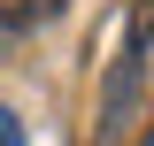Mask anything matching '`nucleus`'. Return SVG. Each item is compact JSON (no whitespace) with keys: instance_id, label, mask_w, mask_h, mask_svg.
<instances>
[{"instance_id":"obj_1","label":"nucleus","mask_w":154,"mask_h":146,"mask_svg":"<svg viewBox=\"0 0 154 146\" xmlns=\"http://www.w3.org/2000/svg\"><path fill=\"white\" fill-rule=\"evenodd\" d=\"M54 16V0H0V23H38Z\"/></svg>"},{"instance_id":"obj_3","label":"nucleus","mask_w":154,"mask_h":146,"mask_svg":"<svg viewBox=\"0 0 154 146\" xmlns=\"http://www.w3.org/2000/svg\"><path fill=\"white\" fill-rule=\"evenodd\" d=\"M139 146H154V131H146V138H139Z\"/></svg>"},{"instance_id":"obj_2","label":"nucleus","mask_w":154,"mask_h":146,"mask_svg":"<svg viewBox=\"0 0 154 146\" xmlns=\"http://www.w3.org/2000/svg\"><path fill=\"white\" fill-rule=\"evenodd\" d=\"M0 146H23V115L16 108H0Z\"/></svg>"}]
</instances>
